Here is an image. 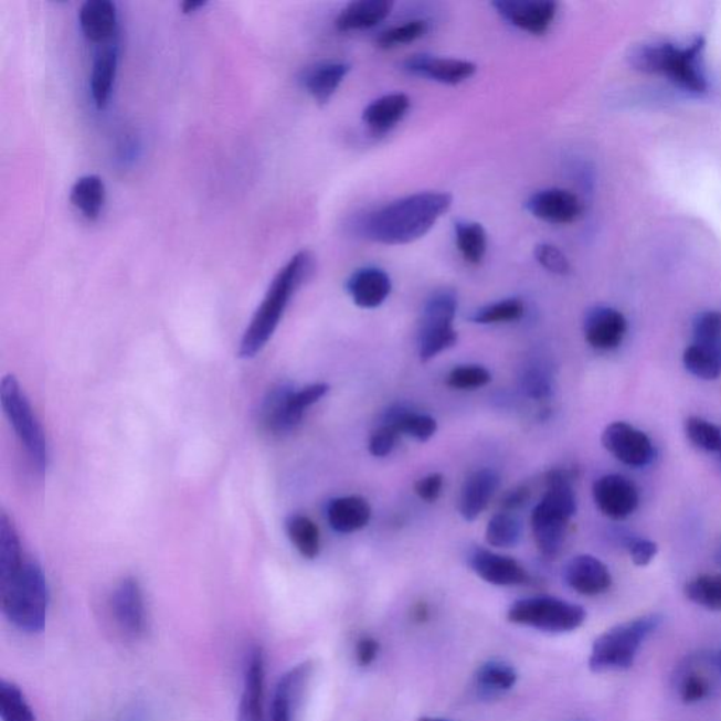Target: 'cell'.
<instances>
[{
	"label": "cell",
	"mask_w": 721,
	"mask_h": 721,
	"mask_svg": "<svg viewBox=\"0 0 721 721\" xmlns=\"http://www.w3.org/2000/svg\"><path fill=\"white\" fill-rule=\"evenodd\" d=\"M411 109V99L405 94L383 95L371 102L362 114V121L375 136L386 135L403 120Z\"/></svg>",
	"instance_id": "obj_27"
},
{
	"label": "cell",
	"mask_w": 721,
	"mask_h": 721,
	"mask_svg": "<svg viewBox=\"0 0 721 721\" xmlns=\"http://www.w3.org/2000/svg\"><path fill=\"white\" fill-rule=\"evenodd\" d=\"M427 32L428 23L426 20H411V22L395 25V28L383 32L377 39V45L382 50L401 47V45L411 44L424 38Z\"/></svg>",
	"instance_id": "obj_43"
},
{
	"label": "cell",
	"mask_w": 721,
	"mask_h": 721,
	"mask_svg": "<svg viewBox=\"0 0 721 721\" xmlns=\"http://www.w3.org/2000/svg\"><path fill=\"white\" fill-rule=\"evenodd\" d=\"M524 310L523 300L509 298L483 306L469 316V320L475 325L513 324L524 316Z\"/></svg>",
	"instance_id": "obj_37"
},
{
	"label": "cell",
	"mask_w": 721,
	"mask_h": 721,
	"mask_svg": "<svg viewBox=\"0 0 721 721\" xmlns=\"http://www.w3.org/2000/svg\"><path fill=\"white\" fill-rule=\"evenodd\" d=\"M0 403L14 433L22 443L25 454L38 473L44 474L50 465L47 437L38 416L13 375L3 377L0 382Z\"/></svg>",
	"instance_id": "obj_8"
},
{
	"label": "cell",
	"mask_w": 721,
	"mask_h": 721,
	"mask_svg": "<svg viewBox=\"0 0 721 721\" xmlns=\"http://www.w3.org/2000/svg\"><path fill=\"white\" fill-rule=\"evenodd\" d=\"M519 675L513 665L499 659L484 662L475 674V685L485 697H499L509 692L518 683Z\"/></svg>",
	"instance_id": "obj_33"
},
{
	"label": "cell",
	"mask_w": 721,
	"mask_h": 721,
	"mask_svg": "<svg viewBox=\"0 0 721 721\" xmlns=\"http://www.w3.org/2000/svg\"><path fill=\"white\" fill-rule=\"evenodd\" d=\"M112 613L127 637L140 638L147 630L145 596L136 577H125L110 600Z\"/></svg>",
	"instance_id": "obj_15"
},
{
	"label": "cell",
	"mask_w": 721,
	"mask_h": 721,
	"mask_svg": "<svg viewBox=\"0 0 721 721\" xmlns=\"http://www.w3.org/2000/svg\"><path fill=\"white\" fill-rule=\"evenodd\" d=\"M683 365L699 380H718L721 375V341L693 339L683 352Z\"/></svg>",
	"instance_id": "obj_31"
},
{
	"label": "cell",
	"mask_w": 721,
	"mask_h": 721,
	"mask_svg": "<svg viewBox=\"0 0 721 721\" xmlns=\"http://www.w3.org/2000/svg\"><path fill=\"white\" fill-rule=\"evenodd\" d=\"M499 484V474L490 468L475 470L465 479L458 500L459 515L465 521L477 520L484 513Z\"/></svg>",
	"instance_id": "obj_24"
},
{
	"label": "cell",
	"mask_w": 721,
	"mask_h": 721,
	"mask_svg": "<svg viewBox=\"0 0 721 721\" xmlns=\"http://www.w3.org/2000/svg\"><path fill=\"white\" fill-rule=\"evenodd\" d=\"M327 521L336 533L350 534L370 523L372 509L362 496H340L331 499L326 510Z\"/></svg>",
	"instance_id": "obj_25"
},
{
	"label": "cell",
	"mask_w": 721,
	"mask_h": 721,
	"mask_svg": "<svg viewBox=\"0 0 721 721\" xmlns=\"http://www.w3.org/2000/svg\"><path fill=\"white\" fill-rule=\"evenodd\" d=\"M446 192H418L368 212L358 219L357 233L373 243L405 245L417 242L449 211Z\"/></svg>",
	"instance_id": "obj_1"
},
{
	"label": "cell",
	"mask_w": 721,
	"mask_h": 721,
	"mask_svg": "<svg viewBox=\"0 0 721 721\" xmlns=\"http://www.w3.org/2000/svg\"><path fill=\"white\" fill-rule=\"evenodd\" d=\"M508 621L536 630L564 634L577 630L586 621L585 608L552 596L526 597L509 607Z\"/></svg>",
	"instance_id": "obj_10"
},
{
	"label": "cell",
	"mask_w": 721,
	"mask_h": 721,
	"mask_svg": "<svg viewBox=\"0 0 721 721\" xmlns=\"http://www.w3.org/2000/svg\"><path fill=\"white\" fill-rule=\"evenodd\" d=\"M485 539L496 549H513L521 539L520 521L511 513L499 511L488 521Z\"/></svg>",
	"instance_id": "obj_39"
},
{
	"label": "cell",
	"mask_w": 721,
	"mask_h": 721,
	"mask_svg": "<svg viewBox=\"0 0 721 721\" xmlns=\"http://www.w3.org/2000/svg\"><path fill=\"white\" fill-rule=\"evenodd\" d=\"M310 662L296 665L279 679L276 685L273 706H271V721H295L301 698L311 677Z\"/></svg>",
	"instance_id": "obj_22"
},
{
	"label": "cell",
	"mask_w": 721,
	"mask_h": 721,
	"mask_svg": "<svg viewBox=\"0 0 721 721\" xmlns=\"http://www.w3.org/2000/svg\"><path fill=\"white\" fill-rule=\"evenodd\" d=\"M71 202L88 220L99 218L105 203V183L98 176L82 177L71 189Z\"/></svg>",
	"instance_id": "obj_35"
},
{
	"label": "cell",
	"mask_w": 721,
	"mask_h": 721,
	"mask_svg": "<svg viewBox=\"0 0 721 721\" xmlns=\"http://www.w3.org/2000/svg\"><path fill=\"white\" fill-rule=\"evenodd\" d=\"M399 433L395 428L381 424L380 427L371 434L370 442H368V449L377 458L388 457L396 447Z\"/></svg>",
	"instance_id": "obj_47"
},
{
	"label": "cell",
	"mask_w": 721,
	"mask_h": 721,
	"mask_svg": "<svg viewBox=\"0 0 721 721\" xmlns=\"http://www.w3.org/2000/svg\"><path fill=\"white\" fill-rule=\"evenodd\" d=\"M117 60H119V50L116 41L105 45L95 54L94 65L91 74V92L95 105L102 109L110 98L112 86L116 78Z\"/></svg>",
	"instance_id": "obj_32"
},
{
	"label": "cell",
	"mask_w": 721,
	"mask_h": 721,
	"mask_svg": "<svg viewBox=\"0 0 721 721\" xmlns=\"http://www.w3.org/2000/svg\"><path fill=\"white\" fill-rule=\"evenodd\" d=\"M530 496V489L527 487L510 489L509 492L503 496L502 502H500V508H502V511H506V513H515V511L524 508V506L529 503Z\"/></svg>",
	"instance_id": "obj_50"
},
{
	"label": "cell",
	"mask_w": 721,
	"mask_h": 721,
	"mask_svg": "<svg viewBox=\"0 0 721 721\" xmlns=\"http://www.w3.org/2000/svg\"><path fill=\"white\" fill-rule=\"evenodd\" d=\"M592 494L597 509L612 520L630 518L640 502L636 485L621 474L603 475L593 484Z\"/></svg>",
	"instance_id": "obj_13"
},
{
	"label": "cell",
	"mask_w": 721,
	"mask_h": 721,
	"mask_svg": "<svg viewBox=\"0 0 721 721\" xmlns=\"http://www.w3.org/2000/svg\"><path fill=\"white\" fill-rule=\"evenodd\" d=\"M703 49L702 38L695 39L685 47L668 43L644 44L633 51L632 64L644 73L667 75L675 84L693 94H703L708 89L700 63Z\"/></svg>",
	"instance_id": "obj_5"
},
{
	"label": "cell",
	"mask_w": 721,
	"mask_h": 721,
	"mask_svg": "<svg viewBox=\"0 0 721 721\" xmlns=\"http://www.w3.org/2000/svg\"><path fill=\"white\" fill-rule=\"evenodd\" d=\"M315 258L309 252H300L286 263L269 285L267 295L245 330L240 342L238 357L248 360L263 351L274 336L290 298L314 271Z\"/></svg>",
	"instance_id": "obj_3"
},
{
	"label": "cell",
	"mask_w": 721,
	"mask_h": 721,
	"mask_svg": "<svg viewBox=\"0 0 721 721\" xmlns=\"http://www.w3.org/2000/svg\"><path fill=\"white\" fill-rule=\"evenodd\" d=\"M455 244L465 263L478 267L488 250V235L483 224L470 220H458L454 224Z\"/></svg>",
	"instance_id": "obj_34"
},
{
	"label": "cell",
	"mask_w": 721,
	"mask_h": 721,
	"mask_svg": "<svg viewBox=\"0 0 721 721\" xmlns=\"http://www.w3.org/2000/svg\"><path fill=\"white\" fill-rule=\"evenodd\" d=\"M492 373L483 365H458L447 377V385L457 391H475L487 386Z\"/></svg>",
	"instance_id": "obj_44"
},
{
	"label": "cell",
	"mask_w": 721,
	"mask_h": 721,
	"mask_svg": "<svg viewBox=\"0 0 721 721\" xmlns=\"http://www.w3.org/2000/svg\"><path fill=\"white\" fill-rule=\"evenodd\" d=\"M685 595L695 605L721 611V574L700 575L685 585Z\"/></svg>",
	"instance_id": "obj_40"
},
{
	"label": "cell",
	"mask_w": 721,
	"mask_h": 721,
	"mask_svg": "<svg viewBox=\"0 0 721 721\" xmlns=\"http://www.w3.org/2000/svg\"><path fill=\"white\" fill-rule=\"evenodd\" d=\"M526 211L551 224H571L582 216L580 198L566 189L549 188L533 193L526 202Z\"/></svg>",
	"instance_id": "obj_17"
},
{
	"label": "cell",
	"mask_w": 721,
	"mask_h": 721,
	"mask_svg": "<svg viewBox=\"0 0 721 721\" xmlns=\"http://www.w3.org/2000/svg\"><path fill=\"white\" fill-rule=\"evenodd\" d=\"M0 719L2 721H38L32 706L17 683L0 681Z\"/></svg>",
	"instance_id": "obj_38"
},
{
	"label": "cell",
	"mask_w": 721,
	"mask_h": 721,
	"mask_svg": "<svg viewBox=\"0 0 721 721\" xmlns=\"http://www.w3.org/2000/svg\"><path fill=\"white\" fill-rule=\"evenodd\" d=\"M661 623L662 617L651 613L617 624L611 630L601 634L592 646L591 671L602 674L632 668L638 649L661 626Z\"/></svg>",
	"instance_id": "obj_6"
},
{
	"label": "cell",
	"mask_w": 721,
	"mask_h": 721,
	"mask_svg": "<svg viewBox=\"0 0 721 721\" xmlns=\"http://www.w3.org/2000/svg\"><path fill=\"white\" fill-rule=\"evenodd\" d=\"M407 74L421 76L443 85H459L473 78L477 65L470 61L437 57L430 54H414L403 63Z\"/></svg>",
	"instance_id": "obj_18"
},
{
	"label": "cell",
	"mask_w": 721,
	"mask_h": 721,
	"mask_svg": "<svg viewBox=\"0 0 721 721\" xmlns=\"http://www.w3.org/2000/svg\"><path fill=\"white\" fill-rule=\"evenodd\" d=\"M624 549L630 555L634 565L647 566L656 559L658 554V545L651 540L642 539V537H627L623 541Z\"/></svg>",
	"instance_id": "obj_46"
},
{
	"label": "cell",
	"mask_w": 721,
	"mask_h": 721,
	"mask_svg": "<svg viewBox=\"0 0 721 721\" xmlns=\"http://www.w3.org/2000/svg\"><path fill=\"white\" fill-rule=\"evenodd\" d=\"M575 474L572 469L554 468L545 475L547 490L531 513L537 549L545 559H554L564 547L568 527L576 515Z\"/></svg>",
	"instance_id": "obj_4"
},
{
	"label": "cell",
	"mask_w": 721,
	"mask_h": 721,
	"mask_svg": "<svg viewBox=\"0 0 721 721\" xmlns=\"http://www.w3.org/2000/svg\"><path fill=\"white\" fill-rule=\"evenodd\" d=\"M327 383H311V385L295 390L289 383H279L265 396L259 409L261 428L271 436H285L299 426L306 411L316 405L329 392Z\"/></svg>",
	"instance_id": "obj_7"
},
{
	"label": "cell",
	"mask_w": 721,
	"mask_h": 721,
	"mask_svg": "<svg viewBox=\"0 0 721 721\" xmlns=\"http://www.w3.org/2000/svg\"><path fill=\"white\" fill-rule=\"evenodd\" d=\"M715 661H718L719 669L721 672V648L719 649V651H715Z\"/></svg>",
	"instance_id": "obj_54"
},
{
	"label": "cell",
	"mask_w": 721,
	"mask_h": 721,
	"mask_svg": "<svg viewBox=\"0 0 721 721\" xmlns=\"http://www.w3.org/2000/svg\"><path fill=\"white\" fill-rule=\"evenodd\" d=\"M457 309V294L449 288L436 290L424 304L417 337L418 357L423 362L457 344L458 332L454 329Z\"/></svg>",
	"instance_id": "obj_9"
},
{
	"label": "cell",
	"mask_w": 721,
	"mask_h": 721,
	"mask_svg": "<svg viewBox=\"0 0 721 721\" xmlns=\"http://www.w3.org/2000/svg\"><path fill=\"white\" fill-rule=\"evenodd\" d=\"M685 433L695 447L706 453L719 455L721 449V428L702 417L692 416L685 422Z\"/></svg>",
	"instance_id": "obj_42"
},
{
	"label": "cell",
	"mask_w": 721,
	"mask_h": 721,
	"mask_svg": "<svg viewBox=\"0 0 721 721\" xmlns=\"http://www.w3.org/2000/svg\"><path fill=\"white\" fill-rule=\"evenodd\" d=\"M346 290L352 301L361 309H377L390 298L392 293L391 276L377 267L354 271L347 279Z\"/></svg>",
	"instance_id": "obj_23"
},
{
	"label": "cell",
	"mask_w": 721,
	"mask_h": 721,
	"mask_svg": "<svg viewBox=\"0 0 721 721\" xmlns=\"http://www.w3.org/2000/svg\"><path fill=\"white\" fill-rule=\"evenodd\" d=\"M417 721H449V720L442 719V718H430V715H426V718L418 719Z\"/></svg>",
	"instance_id": "obj_53"
},
{
	"label": "cell",
	"mask_w": 721,
	"mask_h": 721,
	"mask_svg": "<svg viewBox=\"0 0 721 721\" xmlns=\"http://www.w3.org/2000/svg\"><path fill=\"white\" fill-rule=\"evenodd\" d=\"M203 4H206V2H203V0H187V2L181 4V7L183 12L191 13L195 12L198 8L203 7Z\"/></svg>",
	"instance_id": "obj_52"
},
{
	"label": "cell",
	"mask_w": 721,
	"mask_h": 721,
	"mask_svg": "<svg viewBox=\"0 0 721 721\" xmlns=\"http://www.w3.org/2000/svg\"><path fill=\"white\" fill-rule=\"evenodd\" d=\"M444 478L442 474L433 473L426 475L414 484V492L424 500V502L433 503L439 498L443 492Z\"/></svg>",
	"instance_id": "obj_49"
},
{
	"label": "cell",
	"mask_w": 721,
	"mask_h": 721,
	"mask_svg": "<svg viewBox=\"0 0 721 721\" xmlns=\"http://www.w3.org/2000/svg\"><path fill=\"white\" fill-rule=\"evenodd\" d=\"M0 607L18 630L28 634L44 630L50 586L39 562L24 559L12 570L0 572Z\"/></svg>",
	"instance_id": "obj_2"
},
{
	"label": "cell",
	"mask_w": 721,
	"mask_h": 721,
	"mask_svg": "<svg viewBox=\"0 0 721 721\" xmlns=\"http://www.w3.org/2000/svg\"><path fill=\"white\" fill-rule=\"evenodd\" d=\"M469 565L480 580L495 586H519L530 581L529 572L511 556L494 551L475 549L469 555Z\"/></svg>",
	"instance_id": "obj_19"
},
{
	"label": "cell",
	"mask_w": 721,
	"mask_h": 721,
	"mask_svg": "<svg viewBox=\"0 0 721 721\" xmlns=\"http://www.w3.org/2000/svg\"><path fill=\"white\" fill-rule=\"evenodd\" d=\"M585 339L592 349L611 351L622 344L627 335V320L622 311L607 306L593 308L585 317Z\"/></svg>",
	"instance_id": "obj_21"
},
{
	"label": "cell",
	"mask_w": 721,
	"mask_h": 721,
	"mask_svg": "<svg viewBox=\"0 0 721 721\" xmlns=\"http://www.w3.org/2000/svg\"><path fill=\"white\" fill-rule=\"evenodd\" d=\"M564 580L572 591L584 596H600L611 590L613 582L608 568L590 554L576 555L568 561Z\"/></svg>",
	"instance_id": "obj_20"
},
{
	"label": "cell",
	"mask_w": 721,
	"mask_h": 721,
	"mask_svg": "<svg viewBox=\"0 0 721 721\" xmlns=\"http://www.w3.org/2000/svg\"><path fill=\"white\" fill-rule=\"evenodd\" d=\"M693 339L721 341V311H703L693 320Z\"/></svg>",
	"instance_id": "obj_48"
},
{
	"label": "cell",
	"mask_w": 721,
	"mask_h": 721,
	"mask_svg": "<svg viewBox=\"0 0 721 721\" xmlns=\"http://www.w3.org/2000/svg\"><path fill=\"white\" fill-rule=\"evenodd\" d=\"M537 263L551 274L566 275L570 273V261L559 247L552 244H539L534 250Z\"/></svg>",
	"instance_id": "obj_45"
},
{
	"label": "cell",
	"mask_w": 721,
	"mask_h": 721,
	"mask_svg": "<svg viewBox=\"0 0 721 721\" xmlns=\"http://www.w3.org/2000/svg\"><path fill=\"white\" fill-rule=\"evenodd\" d=\"M678 692L682 702L692 704L709 699L721 687L715 653L689 658L678 672Z\"/></svg>",
	"instance_id": "obj_12"
},
{
	"label": "cell",
	"mask_w": 721,
	"mask_h": 721,
	"mask_svg": "<svg viewBox=\"0 0 721 721\" xmlns=\"http://www.w3.org/2000/svg\"><path fill=\"white\" fill-rule=\"evenodd\" d=\"M719 457L721 458V449H720V453H719Z\"/></svg>",
	"instance_id": "obj_55"
},
{
	"label": "cell",
	"mask_w": 721,
	"mask_h": 721,
	"mask_svg": "<svg viewBox=\"0 0 721 721\" xmlns=\"http://www.w3.org/2000/svg\"><path fill=\"white\" fill-rule=\"evenodd\" d=\"M79 24L86 39L94 43H110L117 28L115 3L110 0H88L79 10Z\"/></svg>",
	"instance_id": "obj_28"
},
{
	"label": "cell",
	"mask_w": 721,
	"mask_h": 721,
	"mask_svg": "<svg viewBox=\"0 0 721 721\" xmlns=\"http://www.w3.org/2000/svg\"><path fill=\"white\" fill-rule=\"evenodd\" d=\"M382 424L395 428L399 436H406L426 443L437 433L436 418L430 414L413 411L406 405H395L385 412Z\"/></svg>",
	"instance_id": "obj_30"
},
{
	"label": "cell",
	"mask_w": 721,
	"mask_h": 721,
	"mask_svg": "<svg viewBox=\"0 0 721 721\" xmlns=\"http://www.w3.org/2000/svg\"><path fill=\"white\" fill-rule=\"evenodd\" d=\"M351 65L344 61H325L310 66L301 76V84L317 104L326 105L350 74Z\"/></svg>",
	"instance_id": "obj_26"
},
{
	"label": "cell",
	"mask_w": 721,
	"mask_h": 721,
	"mask_svg": "<svg viewBox=\"0 0 721 721\" xmlns=\"http://www.w3.org/2000/svg\"><path fill=\"white\" fill-rule=\"evenodd\" d=\"M392 8L393 2L391 0L351 2L337 17L336 29L341 33H349L375 28L390 17Z\"/></svg>",
	"instance_id": "obj_29"
},
{
	"label": "cell",
	"mask_w": 721,
	"mask_h": 721,
	"mask_svg": "<svg viewBox=\"0 0 721 721\" xmlns=\"http://www.w3.org/2000/svg\"><path fill=\"white\" fill-rule=\"evenodd\" d=\"M380 653V643L370 636L362 637L357 644V659L362 667H368L375 661Z\"/></svg>",
	"instance_id": "obj_51"
},
{
	"label": "cell",
	"mask_w": 721,
	"mask_h": 721,
	"mask_svg": "<svg viewBox=\"0 0 721 721\" xmlns=\"http://www.w3.org/2000/svg\"><path fill=\"white\" fill-rule=\"evenodd\" d=\"M492 7L513 28L533 35L549 32L559 9L552 0H496Z\"/></svg>",
	"instance_id": "obj_14"
},
{
	"label": "cell",
	"mask_w": 721,
	"mask_h": 721,
	"mask_svg": "<svg viewBox=\"0 0 721 721\" xmlns=\"http://www.w3.org/2000/svg\"><path fill=\"white\" fill-rule=\"evenodd\" d=\"M265 656L254 646L245 656L237 721H265Z\"/></svg>",
	"instance_id": "obj_16"
},
{
	"label": "cell",
	"mask_w": 721,
	"mask_h": 721,
	"mask_svg": "<svg viewBox=\"0 0 721 721\" xmlns=\"http://www.w3.org/2000/svg\"><path fill=\"white\" fill-rule=\"evenodd\" d=\"M520 388L527 397L533 401H544L552 393V377L549 368L539 361L530 362L520 375Z\"/></svg>",
	"instance_id": "obj_41"
},
{
	"label": "cell",
	"mask_w": 721,
	"mask_h": 721,
	"mask_svg": "<svg viewBox=\"0 0 721 721\" xmlns=\"http://www.w3.org/2000/svg\"><path fill=\"white\" fill-rule=\"evenodd\" d=\"M603 447L624 465L643 468L656 458V447L651 438L630 423L615 422L608 424L602 433Z\"/></svg>",
	"instance_id": "obj_11"
},
{
	"label": "cell",
	"mask_w": 721,
	"mask_h": 721,
	"mask_svg": "<svg viewBox=\"0 0 721 721\" xmlns=\"http://www.w3.org/2000/svg\"><path fill=\"white\" fill-rule=\"evenodd\" d=\"M286 533L293 541L295 549L308 560L317 559L320 554L321 541L319 527L308 516L294 515L286 520Z\"/></svg>",
	"instance_id": "obj_36"
}]
</instances>
